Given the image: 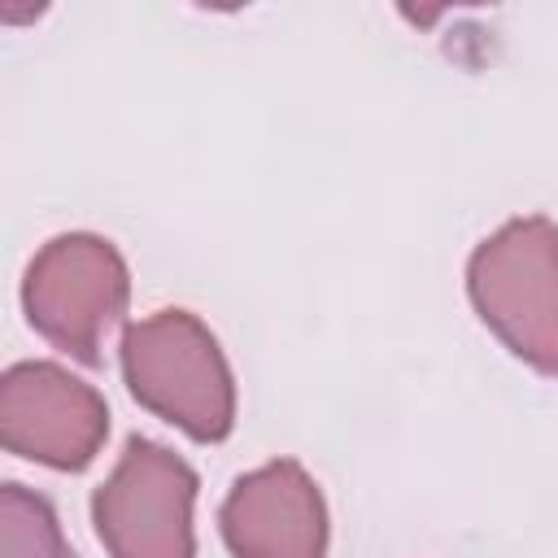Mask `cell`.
Instances as JSON below:
<instances>
[{"mask_svg": "<svg viewBox=\"0 0 558 558\" xmlns=\"http://www.w3.org/2000/svg\"><path fill=\"white\" fill-rule=\"evenodd\" d=\"M122 379L131 397L201 445L235 427V379L218 336L187 310H157L122 331Z\"/></svg>", "mask_w": 558, "mask_h": 558, "instance_id": "obj_1", "label": "cell"}, {"mask_svg": "<svg viewBox=\"0 0 558 558\" xmlns=\"http://www.w3.org/2000/svg\"><path fill=\"white\" fill-rule=\"evenodd\" d=\"M466 296L480 323L532 371L558 379V222L523 214L466 257Z\"/></svg>", "mask_w": 558, "mask_h": 558, "instance_id": "obj_2", "label": "cell"}, {"mask_svg": "<svg viewBox=\"0 0 558 558\" xmlns=\"http://www.w3.org/2000/svg\"><path fill=\"white\" fill-rule=\"evenodd\" d=\"M131 301V270L113 240L96 231H65L39 244L22 275V310L35 336L83 366L100 362L109 331Z\"/></svg>", "mask_w": 558, "mask_h": 558, "instance_id": "obj_3", "label": "cell"}, {"mask_svg": "<svg viewBox=\"0 0 558 558\" xmlns=\"http://www.w3.org/2000/svg\"><path fill=\"white\" fill-rule=\"evenodd\" d=\"M196 471L166 445L131 436L113 475L92 493V523L109 558H196Z\"/></svg>", "mask_w": 558, "mask_h": 558, "instance_id": "obj_4", "label": "cell"}, {"mask_svg": "<svg viewBox=\"0 0 558 558\" xmlns=\"http://www.w3.org/2000/svg\"><path fill=\"white\" fill-rule=\"evenodd\" d=\"M109 436L105 397L61 362H13L0 379V440L9 453L83 471Z\"/></svg>", "mask_w": 558, "mask_h": 558, "instance_id": "obj_5", "label": "cell"}, {"mask_svg": "<svg viewBox=\"0 0 558 558\" xmlns=\"http://www.w3.org/2000/svg\"><path fill=\"white\" fill-rule=\"evenodd\" d=\"M218 532L235 558H327V501L296 458H275L240 475L218 510Z\"/></svg>", "mask_w": 558, "mask_h": 558, "instance_id": "obj_6", "label": "cell"}, {"mask_svg": "<svg viewBox=\"0 0 558 558\" xmlns=\"http://www.w3.org/2000/svg\"><path fill=\"white\" fill-rule=\"evenodd\" d=\"M0 558H78L52 501L13 480L0 488Z\"/></svg>", "mask_w": 558, "mask_h": 558, "instance_id": "obj_7", "label": "cell"}]
</instances>
